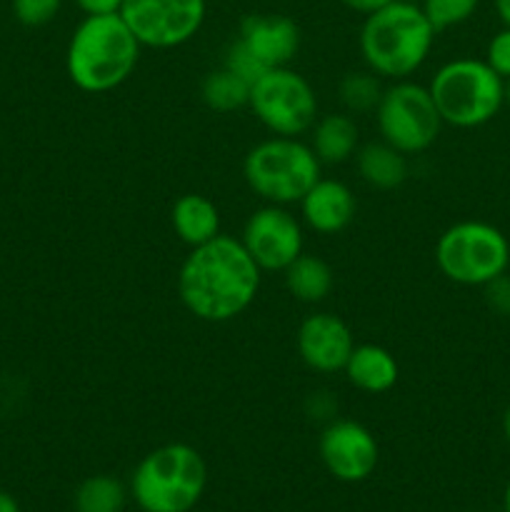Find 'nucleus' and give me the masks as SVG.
<instances>
[{
  "label": "nucleus",
  "instance_id": "1",
  "mask_svg": "<svg viewBox=\"0 0 510 512\" xmlns=\"http://www.w3.org/2000/svg\"><path fill=\"white\" fill-rule=\"evenodd\" d=\"M263 270L243 243L230 235H215L190 248L178 273V295L190 315L205 323H228L253 305Z\"/></svg>",
  "mask_w": 510,
  "mask_h": 512
},
{
  "label": "nucleus",
  "instance_id": "2",
  "mask_svg": "<svg viewBox=\"0 0 510 512\" xmlns=\"http://www.w3.org/2000/svg\"><path fill=\"white\" fill-rule=\"evenodd\" d=\"M138 38L120 13L85 15L65 50V70L83 93H108L135 73L140 60Z\"/></svg>",
  "mask_w": 510,
  "mask_h": 512
},
{
  "label": "nucleus",
  "instance_id": "3",
  "mask_svg": "<svg viewBox=\"0 0 510 512\" xmlns=\"http://www.w3.org/2000/svg\"><path fill=\"white\" fill-rule=\"evenodd\" d=\"M435 28L423 8L408 0H393L365 15L360 28V53L370 73L378 78L405 80L428 60Z\"/></svg>",
  "mask_w": 510,
  "mask_h": 512
},
{
  "label": "nucleus",
  "instance_id": "4",
  "mask_svg": "<svg viewBox=\"0 0 510 512\" xmlns=\"http://www.w3.org/2000/svg\"><path fill=\"white\" fill-rule=\"evenodd\" d=\"M208 485V465L188 443L150 450L130 475V495L143 512H190Z\"/></svg>",
  "mask_w": 510,
  "mask_h": 512
},
{
  "label": "nucleus",
  "instance_id": "5",
  "mask_svg": "<svg viewBox=\"0 0 510 512\" xmlns=\"http://www.w3.org/2000/svg\"><path fill=\"white\" fill-rule=\"evenodd\" d=\"M443 123L480 128L505 105V80L485 60L455 58L435 70L428 85Z\"/></svg>",
  "mask_w": 510,
  "mask_h": 512
},
{
  "label": "nucleus",
  "instance_id": "6",
  "mask_svg": "<svg viewBox=\"0 0 510 512\" xmlns=\"http://www.w3.org/2000/svg\"><path fill=\"white\" fill-rule=\"evenodd\" d=\"M320 168L323 163L310 143L273 135L248 150L243 160V178L265 203L290 205L300 203L303 195L318 183Z\"/></svg>",
  "mask_w": 510,
  "mask_h": 512
},
{
  "label": "nucleus",
  "instance_id": "7",
  "mask_svg": "<svg viewBox=\"0 0 510 512\" xmlns=\"http://www.w3.org/2000/svg\"><path fill=\"white\" fill-rule=\"evenodd\" d=\"M435 265L453 283L485 288L490 280L508 273L510 243L495 225L463 220L438 238Z\"/></svg>",
  "mask_w": 510,
  "mask_h": 512
},
{
  "label": "nucleus",
  "instance_id": "8",
  "mask_svg": "<svg viewBox=\"0 0 510 512\" xmlns=\"http://www.w3.org/2000/svg\"><path fill=\"white\" fill-rule=\"evenodd\" d=\"M248 108L273 135L298 138L318 120V95L303 75L285 65L265 70L250 85Z\"/></svg>",
  "mask_w": 510,
  "mask_h": 512
},
{
  "label": "nucleus",
  "instance_id": "9",
  "mask_svg": "<svg viewBox=\"0 0 510 512\" xmlns=\"http://www.w3.org/2000/svg\"><path fill=\"white\" fill-rule=\"evenodd\" d=\"M378 130L388 145L403 155L425 153L438 140L443 118L425 85L398 80L383 90L375 108Z\"/></svg>",
  "mask_w": 510,
  "mask_h": 512
},
{
  "label": "nucleus",
  "instance_id": "10",
  "mask_svg": "<svg viewBox=\"0 0 510 512\" xmlns=\"http://www.w3.org/2000/svg\"><path fill=\"white\" fill-rule=\"evenodd\" d=\"M205 0H123L120 18L125 20L145 48H178L203 28Z\"/></svg>",
  "mask_w": 510,
  "mask_h": 512
},
{
  "label": "nucleus",
  "instance_id": "11",
  "mask_svg": "<svg viewBox=\"0 0 510 512\" xmlns=\"http://www.w3.org/2000/svg\"><path fill=\"white\" fill-rule=\"evenodd\" d=\"M243 248L260 270L283 273L303 253V225L285 205H263L245 220Z\"/></svg>",
  "mask_w": 510,
  "mask_h": 512
},
{
  "label": "nucleus",
  "instance_id": "12",
  "mask_svg": "<svg viewBox=\"0 0 510 512\" xmlns=\"http://www.w3.org/2000/svg\"><path fill=\"white\" fill-rule=\"evenodd\" d=\"M318 453L325 470L340 483H363L375 473L380 460L375 435L355 420H333L320 433Z\"/></svg>",
  "mask_w": 510,
  "mask_h": 512
},
{
  "label": "nucleus",
  "instance_id": "13",
  "mask_svg": "<svg viewBox=\"0 0 510 512\" xmlns=\"http://www.w3.org/2000/svg\"><path fill=\"white\" fill-rule=\"evenodd\" d=\"M300 360L315 373H338L345 368L355 348L353 333L348 323L333 313H315L300 323L298 328Z\"/></svg>",
  "mask_w": 510,
  "mask_h": 512
},
{
  "label": "nucleus",
  "instance_id": "14",
  "mask_svg": "<svg viewBox=\"0 0 510 512\" xmlns=\"http://www.w3.org/2000/svg\"><path fill=\"white\" fill-rule=\"evenodd\" d=\"M238 40L265 70L285 68L300 50V28L288 15L258 13L243 18Z\"/></svg>",
  "mask_w": 510,
  "mask_h": 512
},
{
  "label": "nucleus",
  "instance_id": "15",
  "mask_svg": "<svg viewBox=\"0 0 510 512\" xmlns=\"http://www.w3.org/2000/svg\"><path fill=\"white\" fill-rule=\"evenodd\" d=\"M355 210L358 203L353 190L333 178H320L300 200L305 225L320 235H335L348 228L355 220Z\"/></svg>",
  "mask_w": 510,
  "mask_h": 512
},
{
  "label": "nucleus",
  "instance_id": "16",
  "mask_svg": "<svg viewBox=\"0 0 510 512\" xmlns=\"http://www.w3.org/2000/svg\"><path fill=\"white\" fill-rule=\"evenodd\" d=\"M345 378L353 388L363 390V393L380 395L388 393L390 388H395L398 383V360L393 358V353L380 345L363 343L355 345L353 353H350L348 363L343 368Z\"/></svg>",
  "mask_w": 510,
  "mask_h": 512
},
{
  "label": "nucleus",
  "instance_id": "17",
  "mask_svg": "<svg viewBox=\"0 0 510 512\" xmlns=\"http://www.w3.org/2000/svg\"><path fill=\"white\" fill-rule=\"evenodd\" d=\"M170 223L175 235L190 248L208 243L220 235V210L210 198L200 193H185L175 200L170 210Z\"/></svg>",
  "mask_w": 510,
  "mask_h": 512
},
{
  "label": "nucleus",
  "instance_id": "18",
  "mask_svg": "<svg viewBox=\"0 0 510 512\" xmlns=\"http://www.w3.org/2000/svg\"><path fill=\"white\" fill-rule=\"evenodd\" d=\"M360 130L350 113H330L310 128V148L323 165H340L358 150Z\"/></svg>",
  "mask_w": 510,
  "mask_h": 512
},
{
  "label": "nucleus",
  "instance_id": "19",
  "mask_svg": "<svg viewBox=\"0 0 510 512\" xmlns=\"http://www.w3.org/2000/svg\"><path fill=\"white\" fill-rule=\"evenodd\" d=\"M358 173L370 188L395 190L408 178V160L385 140L368 143L358 150Z\"/></svg>",
  "mask_w": 510,
  "mask_h": 512
},
{
  "label": "nucleus",
  "instance_id": "20",
  "mask_svg": "<svg viewBox=\"0 0 510 512\" xmlns=\"http://www.w3.org/2000/svg\"><path fill=\"white\" fill-rule=\"evenodd\" d=\"M283 275L288 293L300 303H320L333 290V270L318 255L300 253Z\"/></svg>",
  "mask_w": 510,
  "mask_h": 512
},
{
  "label": "nucleus",
  "instance_id": "21",
  "mask_svg": "<svg viewBox=\"0 0 510 512\" xmlns=\"http://www.w3.org/2000/svg\"><path fill=\"white\" fill-rule=\"evenodd\" d=\"M200 98L215 113H233L250 103V83L223 65L205 75L200 85Z\"/></svg>",
  "mask_w": 510,
  "mask_h": 512
},
{
  "label": "nucleus",
  "instance_id": "22",
  "mask_svg": "<svg viewBox=\"0 0 510 512\" xmlns=\"http://www.w3.org/2000/svg\"><path fill=\"white\" fill-rule=\"evenodd\" d=\"M128 490L113 475H90L78 485L73 498L75 512H123Z\"/></svg>",
  "mask_w": 510,
  "mask_h": 512
},
{
  "label": "nucleus",
  "instance_id": "23",
  "mask_svg": "<svg viewBox=\"0 0 510 512\" xmlns=\"http://www.w3.org/2000/svg\"><path fill=\"white\" fill-rule=\"evenodd\" d=\"M383 98V85L375 73H348L340 80V103L350 115L370 113Z\"/></svg>",
  "mask_w": 510,
  "mask_h": 512
},
{
  "label": "nucleus",
  "instance_id": "24",
  "mask_svg": "<svg viewBox=\"0 0 510 512\" xmlns=\"http://www.w3.org/2000/svg\"><path fill=\"white\" fill-rule=\"evenodd\" d=\"M478 5L480 0H423L420 8H423L425 18L430 20L435 33H440V30L455 28V25L473 18Z\"/></svg>",
  "mask_w": 510,
  "mask_h": 512
},
{
  "label": "nucleus",
  "instance_id": "25",
  "mask_svg": "<svg viewBox=\"0 0 510 512\" xmlns=\"http://www.w3.org/2000/svg\"><path fill=\"white\" fill-rule=\"evenodd\" d=\"M63 8V0H13V15L25 28L48 25Z\"/></svg>",
  "mask_w": 510,
  "mask_h": 512
},
{
  "label": "nucleus",
  "instance_id": "26",
  "mask_svg": "<svg viewBox=\"0 0 510 512\" xmlns=\"http://www.w3.org/2000/svg\"><path fill=\"white\" fill-rule=\"evenodd\" d=\"M223 65L228 70H233L235 75H240V78L248 80L250 85H253L255 80H258L260 75L265 73L263 65H260L258 60H255L253 55L248 53V48H245V45L240 43V40H235V43L230 45L228 53H225V63Z\"/></svg>",
  "mask_w": 510,
  "mask_h": 512
},
{
  "label": "nucleus",
  "instance_id": "27",
  "mask_svg": "<svg viewBox=\"0 0 510 512\" xmlns=\"http://www.w3.org/2000/svg\"><path fill=\"white\" fill-rule=\"evenodd\" d=\"M485 63H488L503 80L510 78V28L498 30V33L490 38L488 50H485Z\"/></svg>",
  "mask_w": 510,
  "mask_h": 512
},
{
  "label": "nucleus",
  "instance_id": "28",
  "mask_svg": "<svg viewBox=\"0 0 510 512\" xmlns=\"http://www.w3.org/2000/svg\"><path fill=\"white\" fill-rule=\"evenodd\" d=\"M485 300L498 315H510V275L503 273L485 285Z\"/></svg>",
  "mask_w": 510,
  "mask_h": 512
},
{
  "label": "nucleus",
  "instance_id": "29",
  "mask_svg": "<svg viewBox=\"0 0 510 512\" xmlns=\"http://www.w3.org/2000/svg\"><path fill=\"white\" fill-rule=\"evenodd\" d=\"M75 5H78L85 15H113L120 13L123 0H75Z\"/></svg>",
  "mask_w": 510,
  "mask_h": 512
},
{
  "label": "nucleus",
  "instance_id": "30",
  "mask_svg": "<svg viewBox=\"0 0 510 512\" xmlns=\"http://www.w3.org/2000/svg\"><path fill=\"white\" fill-rule=\"evenodd\" d=\"M340 3H343L348 10H353V13L370 15L375 13V10L385 8L388 3H393V0H340Z\"/></svg>",
  "mask_w": 510,
  "mask_h": 512
},
{
  "label": "nucleus",
  "instance_id": "31",
  "mask_svg": "<svg viewBox=\"0 0 510 512\" xmlns=\"http://www.w3.org/2000/svg\"><path fill=\"white\" fill-rule=\"evenodd\" d=\"M495 5V13H498V18L503 20L505 28H510V0H493Z\"/></svg>",
  "mask_w": 510,
  "mask_h": 512
},
{
  "label": "nucleus",
  "instance_id": "32",
  "mask_svg": "<svg viewBox=\"0 0 510 512\" xmlns=\"http://www.w3.org/2000/svg\"><path fill=\"white\" fill-rule=\"evenodd\" d=\"M0 512H20L18 500L10 493H5V490H0Z\"/></svg>",
  "mask_w": 510,
  "mask_h": 512
},
{
  "label": "nucleus",
  "instance_id": "33",
  "mask_svg": "<svg viewBox=\"0 0 510 512\" xmlns=\"http://www.w3.org/2000/svg\"><path fill=\"white\" fill-rule=\"evenodd\" d=\"M503 433H505V438H508V443H510V405H508V410H505V415H503Z\"/></svg>",
  "mask_w": 510,
  "mask_h": 512
},
{
  "label": "nucleus",
  "instance_id": "34",
  "mask_svg": "<svg viewBox=\"0 0 510 512\" xmlns=\"http://www.w3.org/2000/svg\"><path fill=\"white\" fill-rule=\"evenodd\" d=\"M505 512H510V480L505 485Z\"/></svg>",
  "mask_w": 510,
  "mask_h": 512
},
{
  "label": "nucleus",
  "instance_id": "35",
  "mask_svg": "<svg viewBox=\"0 0 510 512\" xmlns=\"http://www.w3.org/2000/svg\"><path fill=\"white\" fill-rule=\"evenodd\" d=\"M505 105L510 108V78L505 80Z\"/></svg>",
  "mask_w": 510,
  "mask_h": 512
}]
</instances>
